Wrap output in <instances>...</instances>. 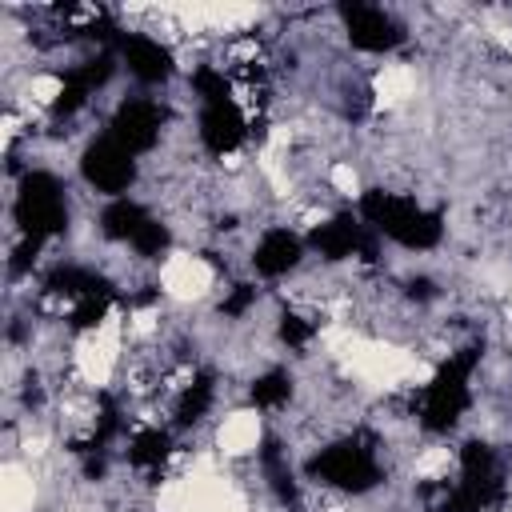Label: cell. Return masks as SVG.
<instances>
[{
	"label": "cell",
	"mask_w": 512,
	"mask_h": 512,
	"mask_svg": "<svg viewBox=\"0 0 512 512\" xmlns=\"http://www.w3.org/2000/svg\"><path fill=\"white\" fill-rule=\"evenodd\" d=\"M360 220L376 236H384V240H392V244H400L408 252H428L444 236L440 212H428L412 196L384 192V188H372V192L360 196Z\"/></svg>",
	"instance_id": "obj_1"
},
{
	"label": "cell",
	"mask_w": 512,
	"mask_h": 512,
	"mask_svg": "<svg viewBox=\"0 0 512 512\" xmlns=\"http://www.w3.org/2000/svg\"><path fill=\"white\" fill-rule=\"evenodd\" d=\"M476 364H480V352L460 348L436 368V376L420 392V412H416L424 432H448L460 424V416L472 404V368Z\"/></svg>",
	"instance_id": "obj_2"
},
{
	"label": "cell",
	"mask_w": 512,
	"mask_h": 512,
	"mask_svg": "<svg viewBox=\"0 0 512 512\" xmlns=\"http://www.w3.org/2000/svg\"><path fill=\"white\" fill-rule=\"evenodd\" d=\"M308 476L324 488H336V492H372L380 484V460H376V448L360 436H344V440H332L324 444L312 460H308Z\"/></svg>",
	"instance_id": "obj_3"
},
{
	"label": "cell",
	"mask_w": 512,
	"mask_h": 512,
	"mask_svg": "<svg viewBox=\"0 0 512 512\" xmlns=\"http://www.w3.org/2000/svg\"><path fill=\"white\" fill-rule=\"evenodd\" d=\"M12 216L20 224L24 236L32 240H48V236H60L68 228V200H64V184L52 176V172H24L20 176V192H16V204H12Z\"/></svg>",
	"instance_id": "obj_4"
},
{
	"label": "cell",
	"mask_w": 512,
	"mask_h": 512,
	"mask_svg": "<svg viewBox=\"0 0 512 512\" xmlns=\"http://www.w3.org/2000/svg\"><path fill=\"white\" fill-rule=\"evenodd\" d=\"M80 176H84V184L96 188L100 196L120 200V196L132 192V184H136V176H140V164H136V156H132L124 144H116V140L104 132V136L88 140V148L80 152Z\"/></svg>",
	"instance_id": "obj_5"
},
{
	"label": "cell",
	"mask_w": 512,
	"mask_h": 512,
	"mask_svg": "<svg viewBox=\"0 0 512 512\" xmlns=\"http://www.w3.org/2000/svg\"><path fill=\"white\" fill-rule=\"evenodd\" d=\"M340 28L356 52H392L408 40L404 24L380 8V4H344L340 8Z\"/></svg>",
	"instance_id": "obj_6"
},
{
	"label": "cell",
	"mask_w": 512,
	"mask_h": 512,
	"mask_svg": "<svg viewBox=\"0 0 512 512\" xmlns=\"http://www.w3.org/2000/svg\"><path fill=\"white\" fill-rule=\"evenodd\" d=\"M160 132H164V104L152 100V96H128L116 104L112 120H108V136L116 144H124L132 156L140 152H152L160 144Z\"/></svg>",
	"instance_id": "obj_7"
},
{
	"label": "cell",
	"mask_w": 512,
	"mask_h": 512,
	"mask_svg": "<svg viewBox=\"0 0 512 512\" xmlns=\"http://www.w3.org/2000/svg\"><path fill=\"white\" fill-rule=\"evenodd\" d=\"M116 56L128 68V76H136L140 84H168L176 72V56L172 48L152 36V32H120L116 36Z\"/></svg>",
	"instance_id": "obj_8"
},
{
	"label": "cell",
	"mask_w": 512,
	"mask_h": 512,
	"mask_svg": "<svg viewBox=\"0 0 512 512\" xmlns=\"http://www.w3.org/2000/svg\"><path fill=\"white\" fill-rule=\"evenodd\" d=\"M248 124H252V120H248V112L236 104V96H232V100H212V104H200L196 136H200V144H204L208 152L228 156V152H236V148L244 144Z\"/></svg>",
	"instance_id": "obj_9"
},
{
	"label": "cell",
	"mask_w": 512,
	"mask_h": 512,
	"mask_svg": "<svg viewBox=\"0 0 512 512\" xmlns=\"http://www.w3.org/2000/svg\"><path fill=\"white\" fill-rule=\"evenodd\" d=\"M300 260H304V240H300L292 228H268V232L256 240V248H252V268H256L260 276H268V280L296 272Z\"/></svg>",
	"instance_id": "obj_10"
},
{
	"label": "cell",
	"mask_w": 512,
	"mask_h": 512,
	"mask_svg": "<svg viewBox=\"0 0 512 512\" xmlns=\"http://www.w3.org/2000/svg\"><path fill=\"white\" fill-rule=\"evenodd\" d=\"M148 220H152V212H148L140 200L120 196V200H108V204H104V212H100V232H104V240H112V244H132L136 232H140Z\"/></svg>",
	"instance_id": "obj_11"
},
{
	"label": "cell",
	"mask_w": 512,
	"mask_h": 512,
	"mask_svg": "<svg viewBox=\"0 0 512 512\" xmlns=\"http://www.w3.org/2000/svg\"><path fill=\"white\" fill-rule=\"evenodd\" d=\"M168 452H172V436L164 428H144L128 444V464H136V468H160L168 460Z\"/></svg>",
	"instance_id": "obj_12"
},
{
	"label": "cell",
	"mask_w": 512,
	"mask_h": 512,
	"mask_svg": "<svg viewBox=\"0 0 512 512\" xmlns=\"http://www.w3.org/2000/svg\"><path fill=\"white\" fill-rule=\"evenodd\" d=\"M288 396H292V376L280 368L256 376V384H252V404H260V408H280V404H288Z\"/></svg>",
	"instance_id": "obj_13"
},
{
	"label": "cell",
	"mask_w": 512,
	"mask_h": 512,
	"mask_svg": "<svg viewBox=\"0 0 512 512\" xmlns=\"http://www.w3.org/2000/svg\"><path fill=\"white\" fill-rule=\"evenodd\" d=\"M312 336H316V324H312L308 316H300V312H284V316H280V340H284L288 348H304Z\"/></svg>",
	"instance_id": "obj_14"
}]
</instances>
